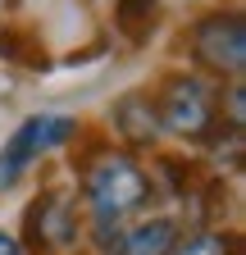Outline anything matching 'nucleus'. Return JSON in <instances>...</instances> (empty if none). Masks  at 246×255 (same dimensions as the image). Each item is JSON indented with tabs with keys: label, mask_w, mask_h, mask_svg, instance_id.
Returning a JSON list of instances; mask_svg holds the SVG:
<instances>
[{
	"label": "nucleus",
	"mask_w": 246,
	"mask_h": 255,
	"mask_svg": "<svg viewBox=\"0 0 246 255\" xmlns=\"http://www.w3.org/2000/svg\"><path fill=\"white\" fill-rule=\"evenodd\" d=\"M187 55L196 64V73H205L210 82H237L246 69V18L242 9H210L201 18H192L187 27Z\"/></svg>",
	"instance_id": "7ed1b4c3"
},
{
	"label": "nucleus",
	"mask_w": 246,
	"mask_h": 255,
	"mask_svg": "<svg viewBox=\"0 0 246 255\" xmlns=\"http://www.w3.org/2000/svg\"><path fill=\"white\" fill-rule=\"evenodd\" d=\"M173 255H237V233L233 228H192L178 237Z\"/></svg>",
	"instance_id": "1a4fd4ad"
},
{
	"label": "nucleus",
	"mask_w": 246,
	"mask_h": 255,
	"mask_svg": "<svg viewBox=\"0 0 246 255\" xmlns=\"http://www.w3.org/2000/svg\"><path fill=\"white\" fill-rule=\"evenodd\" d=\"M78 137H82V123L73 114H27L9 132V141L0 146V191H9L32 164H41L46 155L64 150Z\"/></svg>",
	"instance_id": "39448f33"
},
{
	"label": "nucleus",
	"mask_w": 246,
	"mask_h": 255,
	"mask_svg": "<svg viewBox=\"0 0 246 255\" xmlns=\"http://www.w3.org/2000/svg\"><path fill=\"white\" fill-rule=\"evenodd\" d=\"M23 251L27 255H78L87 246V219L73 191L50 187L23 210Z\"/></svg>",
	"instance_id": "20e7f679"
},
{
	"label": "nucleus",
	"mask_w": 246,
	"mask_h": 255,
	"mask_svg": "<svg viewBox=\"0 0 246 255\" xmlns=\"http://www.w3.org/2000/svg\"><path fill=\"white\" fill-rule=\"evenodd\" d=\"M110 123H114V137L128 146V150H155L164 128H160V110H155V96L146 87L123 91L119 101L110 105Z\"/></svg>",
	"instance_id": "423d86ee"
},
{
	"label": "nucleus",
	"mask_w": 246,
	"mask_h": 255,
	"mask_svg": "<svg viewBox=\"0 0 246 255\" xmlns=\"http://www.w3.org/2000/svg\"><path fill=\"white\" fill-rule=\"evenodd\" d=\"M0 255H27V251H23V242H18L14 233H5V228H0Z\"/></svg>",
	"instance_id": "9b49d317"
},
{
	"label": "nucleus",
	"mask_w": 246,
	"mask_h": 255,
	"mask_svg": "<svg viewBox=\"0 0 246 255\" xmlns=\"http://www.w3.org/2000/svg\"><path fill=\"white\" fill-rule=\"evenodd\" d=\"M178 237H182V223L173 214H137L123 228L119 255H173Z\"/></svg>",
	"instance_id": "0eeeda50"
},
{
	"label": "nucleus",
	"mask_w": 246,
	"mask_h": 255,
	"mask_svg": "<svg viewBox=\"0 0 246 255\" xmlns=\"http://www.w3.org/2000/svg\"><path fill=\"white\" fill-rule=\"evenodd\" d=\"M150 96H155V110H160V128L178 141L205 146L210 132L219 128V82H210L196 69L164 73Z\"/></svg>",
	"instance_id": "f03ea898"
},
{
	"label": "nucleus",
	"mask_w": 246,
	"mask_h": 255,
	"mask_svg": "<svg viewBox=\"0 0 246 255\" xmlns=\"http://www.w3.org/2000/svg\"><path fill=\"white\" fill-rule=\"evenodd\" d=\"M160 18V0H114V27L132 46H146Z\"/></svg>",
	"instance_id": "6e6552de"
},
{
	"label": "nucleus",
	"mask_w": 246,
	"mask_h": 255,
	"mask_svg": "<svg viewBox=\"0 0 246 255\" xmlns=\"http://www.w3.org/2000/svg\"><path fill=\"white\" fill-rule=\"evenodd\" d=\"M78 187L91 219H119V223L146 214L160 196L150 173L137 164V155L114 146H91L87 159H78Z\"/></svg>",
	"instance_id": "f257e3e1"
},
{
	"label": "nucleus",
	"mask_w": 246,
	"mask_h": 255,
	"mask_svg": "<svg viewBox=\"0 0 246 255\" xmlns=\"http://www.w3.org/2000/svg\"><path fill=\"white\" fill-rule=\"evenodd\" d=\"M123 228H128V223H119V219H91V228H87L91 251H96V255H119Z\"/></svg>",
	"instance_id": "9d476101"
}]
</instances>
